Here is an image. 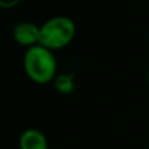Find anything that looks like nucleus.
Masks as SVG:
<instances>
[{
	"label": "nucleus",
	"instance_id": "nucleus-1",
	"mask_svg": "<svg viewBox=\"0 0 149 149\" xmlns=\"http://www.w3.org/2000/svg\"><path fill=\"white\" fill-rule=\"evenodd\" d=\"M24 68L28 77L37 84H47L56 74V59L51 50L42 45L29 47L24 58Z\"/></svg>",
	"mask_w": 149,
	"mask_h": 149
},
{
	"label": "nucleus",
	"instance_id": "nucleus-2",
	"mask_svg": "<svg viewBox=\"0 0 149 149\" xmlns=\"http://www.w3.org/2000/svg\"><path fill=\"white\" fill-rule=\"evenodd\" d=\"M76 34V25L71 18L56 16L42 24L39 45L49 50H59L71 43Z\"/></svg>",
	"mask_w": 149,
	"mask_h": 149
},
{
	"label": "nucleus",
	"instance_id": "nucleus-3",
	"mask_svg": "<svg viewBox=\"0 0 149 149\" xmlns=\"http://www.w3.org/2000/svg\"><path fill=\"white\" fill-rule=\"evenodd\" d=\"M39 34H41V26L36 25L34 22L24 21L15 26L13 29V38L20 46L33 47L39 45Z\"/></svg>",
	"mask_w": 149,
	"mask_h": 149
},
{
	"label": "nucleus",
	"instance_id": "nucleus-4",
	"mask_svg": "<svg viewBox=\"0 0 149 149\" xmlns=\"http://www.w3.org/2000/svg\"><path fill=\"white\" fill-rule=\"evenodd\" d=\"M20 149H47V139L41 131L36 128H28L21 134Z\"/></svg>",
	"mask_w": 149,
	"mask_h": 149
},
{
	"label": "nucleus",
	"instance_id": "nucleus-5",
	"mask_svg": "<svg viewBox=\"0 0 149 149\" xmlns=\"http://www.w3.org/2000/svg\"><path fill=\"white\" fill-rule=\"evenodd\" d=\"M21 0H0V7L8 9V8H13L17 4H20Z\"/></svg>",
	"mask_w": 149,
	"mask_h": 149
}]
</instances>
